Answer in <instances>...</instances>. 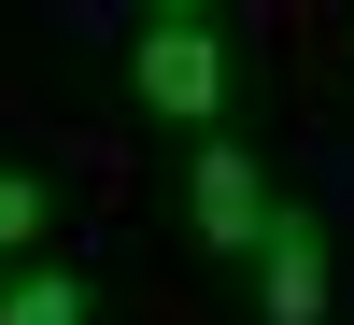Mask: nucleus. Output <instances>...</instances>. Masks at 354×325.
<instances>
[{"label":"nucleus","mask_w":354,"mask_h":325,"mask_svg":"<svg viewBox=\"0 0 354 325\" xmlns=\"http://www.w3.org/2000/svg\"><path fill=\"white\" fill-rule=\"evenodd\" d=\"M185 226H198V255H227V269H255V241L283 226V184H270V156H255L241 128H213L185 156Z\"/></svg>","instance_id":"2"},{"label":"nucleus","mask_w":354,"mask_h":325,"mask_svg":"<svg viewBox=\"0 0 354 325\" xmlns=\"http://www.w3.org/2000/svg\"><path fill=\"white\" fill-rule=\"evenodd\" d=\"M326 297H340L326 213H298V198H283V226L255 241V311H270V325H326Z\"/></svg>","instance_id":"3"},{"label":"nucleus","mask_w":354,"mask_h":325,"mask_svg":"<svg viewBox=\"0 0 354 325\" xmlns=\"http://www.w3.org/2000/svg\"><path fill=\"white\" fill-rule=\"evenodd\" d=\"M43 226H57V184L0 156V269H28V241H43Z\"/></svg>","instance_id":"5"},{"label":"nucleus","mask_w":354,"mask_h":325,"mask_svg":"<svg viewBox=\"0 0 354 325\" xmlns=\"http://www.w3.org/2000/svg\"><path fill=\"white\" fill-rule=\"evenodd\" d=\"M128 99L156 113V128H227V99H241V28L213 14V0H156V14L128 28Z\"/></svg>","instance_id":"1"},{"label":"nucleus","mask_w":354,"mask_h":325,"mask_svg":"<svg viewBox=\"0 0 354 325\" xmlns=\"http://www.w3.org/2000/svg\"><path fill=\"white\" fill-rule=\"evenodd\" d=\"M0 325H100L71 255H28V269H0Z\"/></svg>","instance_id":"4"}]
</instances>
